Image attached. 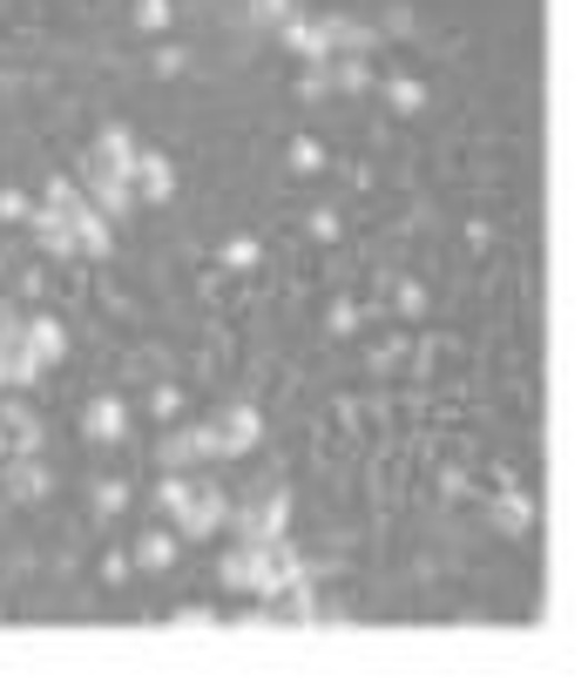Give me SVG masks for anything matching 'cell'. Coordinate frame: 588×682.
<instances>
[{"label":"cell","instance_id":"obj_36","mask_svg":"<svg viewBox=\"0 0 588 682\" xmlns=\"http://www.w3.org/2000/svg\"><path fill=\"white\" fill-rule=\"evenodd\" d=\"M0 460H8V433H0Z\"/></svg>","mask_w":588,"mask_h":682},{"label":"cell","instance_id":"obj_3","mask_svg":"<svg viewBox=\"0 0 588 682\" xmlns=\"http://www.w3.org/2000/svg\"><path fill=\"white\" fill-rule=\"evenodd\" d=\"M230 528H237V541H278V534L291 528V493H285V480H271V487H258L250 500H237V507H230Z\"/></svg>","mask_w":588,"mask_h":682},{"label":"cell","instance_id":"obj_1","mask_svg":"<svg viewBox=\"0 0 588 682\" xmlns=\"http://www.w3.org/2000/svg\"><path fill=\"white\" fill-rule=\"evenodd\" d=\"M217 574H223V588H243V594H258V602H278L285 588L305 581V561H298L291 541L278 534V541H237V548L217 561Z\"/></svg>","mask_w":588,"mask_h":682},{"label":"cell","instance_id":"obj_21","mask_svg":"<svg viewBox=\"0 0 588 682\" xmlns=\"http://www.w3.org/2000/svg\"><path fill=\"white\" fill-rule=\"evenodd\" d=\"M291 169H298V177H318V169H325V142L318 136H291Z\"/></svg>","mask_w":588,"mask_h":682},{"label":"cell","instance_id":"obj_30","mask_svg":"<svg viewBox=\"0 0 588 682\" xmlns=\"http://www.w3.org/2000/svg\"><path fill=\"white\" fill-rule=\"evenodd\" d=\"M372 28H379V34H392V41H399V34H412V14H406V8H386V14H379V21H372Z\"/></svg>","mask_w":588,"mask_h":682},{"label":"cell","instance_id":"obj_27","mask_svg":"<svg viewBox=\"0 0 588 682\" xmlns=\"http://www.w3.org/2000/svg\"><path fill=\"white\" fill-rule=\"evenodd\" d=\"M291 8H298V0H250V21H258V28H278Z\"/></svg>","mask_w":588,"mask_h":682},{"label":"cell","instance_id":"obj_16","mask_svg":"<svg viewBox=\"0 0 588 682\" xmlns=\"http://www.w3.org/2000/svg\"><path fill=\"white\" fill-rule=\"evenodd\" d=\"M177 554H183V548H177V534H170V528H156V534H142V541H136V554H129V561H136V568H149V574H162V568H177Z\"/></svg>","mask_w":588,"mask_h":682},{"label":"cell","instance_id":"obj_17","mask_svg":"<svg viewBox=\"0 0 588 682\" xmlns=\"http://www.w3.org/2000/svg\"><path fill=\"white\" fill-rule=\"evenodd\" d=\"M494 528L500 534H528L535 528V493H500L494 500Z\"/></svg>","mask_w":588,"mask_h":682},{"label":"cell","instance_id":"obj_26","mask_svg":"<svg viewBox=\"0 0 588 682\" xmlns=\"http://www.w3.org/2000/svg\"><path fill=\"white\" fill-rule=\"evenodd\" d=\"M170 629H183V635H210V629H223L210 609H183V615H170Z\"/></svg>","mask_w":588,"mask_h":682},{"label":"cell","instance_id":"obj_11","mask_svg":"<svg viewBox=\"0 0 588 682\" xmlns=\"http://www.w3.org/2000/svg\"><path fill=\"white\" fill-rule=\"evenodd\" d=\"M197 460H210V425H183V433L156 440V467H162V473H183V467H197Z\"/></svg>","mask_w":588,"mask_h":682},{"label":"cell","instance_id":"obj_10","mask_svg":"<svg viewBox=\"0 0 588 682\" xmlns=\"http://www.w3.org/2000/svg\"><path fill=\"white\" fill-rule=\"evenodd\" d=\"M298 61H331V41H325V14H305V8H291L278 28H271Z\"/></svg>","mask_w":588,"mask_h":682},{"label":"cell","instance_id":"obj_8","mask_svg":"<svg viewBox=\"0 0 588 682\" xmlns=\"http://www.w3.org/2000/svg\"><path fill=\"white\" fill-rule=\"evenodd\" d=\"M68 230H74V258H109V250H116V223L89 197L68 203Z\"/></svg>","mask_w":588,"mask_h":682},{"label":"cell","instance_id":"obj_12","mask_svg":"<svg viewBox=\"0 0 588 682\" xmlns=\"http://www.w3.org/2000/svg\"><path fill=\"white\" fill-rule=\"evenodd\" d=\"M28 230H34V243L48 250V258H74V230H68V210H54V203H34V210H28Z\"/></svg>","mask_w":588,"mask_h":682},{"label":"cell","instance_id":"obj_18","mask_svg":"<svg viewBox=\"0 0 588 682\" xmlns=\"http://www.w3.org/2000/svg\"><path fill=\"white\" fill-rule=\"evenodd\" d=\"M8 480H14V500H41L48 493V467L34 453H8Z\"/></svg>","mask_w":588,"mask_h":682},{"label":"cell","instance_id":"obj_25","mask_svg":"<svg viewBox=\"0 0 588 682\" xmlns=\"http://www.w3.org/2000/svg\"><path fill=\"white\" fill-rule=\"evenodd\" d=\"M136 28L162 34V28H170V0H136Z\"/></svg>","mask_w":588,"mask_h":682},{"label":"cell","instance_id":"obj_6","mask_svg":"<svg viewBox=\"0 0 588 682\" xmlns=\"http://www.w3.org/2000/svg\"><path fill=\"white\" fill-rule=\"evenodd\" d=\"M223 521H230V493L223 487H190L183 514H177V534L183 541H210V534H223Z\"/></svg>","mask_w":588,"mask_h":682},{"label":"cell","instance_id":"obj_33","mask_svg":"<svg viewBox=\"0 0 588 682\" xmlns=\"http://www.w3.org/2000/svg\"><path fill=\"white\" fill-rule=\"evenodd\" d=\"M149 405H156V419H177V405H183V392H177V385H156V399H149Z\"/></svg>","mask_w":588,"mask_h":682},{"label":"cell","instance_id":"obj_34","mask_svg":"<svg viewBox=\"0 0 588 682\" xmlns=\"http://www.w3.org/2000/svg\"><path fill=\"white\" fill-rule=\"evenodd\" d=\"M129 568H136V561H129L122 548H116V554H102V581H129Z\"/></svg>","mask_w":588,"mask_h":682},{"label":"cell","instance_id":"obj_35","mask_svg":"<svg viewBox=\"0 0 588 682\" xmlns=\"http://www.w3.org/2000/svg\"><path fill=\"white\" fill-rule=\"evenodd\" d=\"M399 311L419 318V311H427V291H419V284H399Z\"/></svg>","mask_w":588,"mask_h":682},{"label":"cell","instance_id":"obj_32","mask_svg":"<svg viewBox=\"0 0 588 682\" xmlns=\"http://www.w3.org/2000/svg\"><path fill=\"white\" fill-rule=\"evenodd\" d=\"M311 237L318 243H339V210H311Z\"/></svg>","mask_w":588,"mask_h":682},{"label":"cell","instance_id":"obj_9","mask_svg":"<svg viewBox=\"0 0 588 682\" xmlns=\"http://www.w3.org/2000/svg\"><path fill=\"white\" fill-rule=\"evenodd\" d=\"M136 203H170L177 197V162L162 149H136V177H129Z\"/></svg>","mask_w":588,"mask_h":682},{"label":"cell","instance_id":"obj_4","mask_svg":"<svg viewBox=\"0 0 588 682\" xmlns=\"http://www.w3.org/2000/svg\"><path fill=\"white\" fill-rule=\"evenodd\" d=\"M129 177H136V136L122 122H109L89 142V156H81V183H129Z\"/></svg>","mask_w":588,"mask_h":682},{"label":"cell","instance_id":"obj_20","mask_svg":"<svg viewBox=\"0 0 588 682\" xmlns=\"http://www.w3.org/2000/svg\"><path fill=\"white\" fill-rule=\"evenodd\" d=\"M190 487H197V480H183V473H162V487H156V507L177 521V514H183V500H190Z\"/></svg>","mask_w":588,"mask_h":682},{"label":"cell","instance_id":"obj_22","mask_svg":"<svg viewBox=\"0 0 588 682\" xmlns=\"http://www.w3.org/2000/svg\"><path fill=\"white\" fill-rule=\"evenodd\" d=\"M217 258H223V271H250L258 264V237H223Z\"/></svg>","mask_w":588,"mask_h":682},{"label":"cell","instance_id":"obj_29","mask_svg":"<svg viewBox=\"0 0 588 682\" xmlns=\"http://www.w3.org/2000/svg\"><path fill=\"white\" fill-rule=\"evenodd\" d=\"M81 197V183H68V177H48V190H41V203H54V210H68Z\"/></svg>","mask_w":588,"mask_h":682},{"label":"cell","instance_id":"obj_23","mask_svg":"<svg viewBox=\"0 0 588 682\" xmlns=\"http://www.w3.org/2000/svg\"><path fill=\"white\" fill-rule=\"evenodd\" d=\"M122 507H129V487L122 480H96V521H116Z\"/></svg>","mask_w":588,"mask_h":682},{"label":"cell","instance_id":"obj_13","mask_svg":"<svg viewBox=\"0 0 588 682\" xmlns=\"http://www.w3.org/2000/svg\"><path fill=\"white\" fill-rule=\"evenodd\" d=\"M325 41H331V54H372L386 34L372 21H352V14H325Z\"/></svg>","mask_w":588,"mask_h":682},{"label":"cell","instance_id":"obj_31","mask_svg":"<svg viewBox=\"0 0 588 682\" xmlns=\"http://www.w3.org/2000/svg\"><path fill=\"white\" fill-rule=\"evenodd\" d=\"M149 68H156L162 81H170V74H183V48H156V54H149Z\"/></svg>","mask_w":588,"mask_h":682},{"label":"cell","instance_id":"obj_19","mask_svg":"<svg viewBox=\"0 0 588 682\" xmlns=\"http://www.w3.org/2000/svg\"><path fill=\"white\" fill-rule=\"evenodd\" d=\"M0 433H8V453H34V447H41V425H34L28 405H8V412H0Z\"/></svg>","mask_w":588,"mask_h":682},{"label":"cell","instance_id":"obj_14","mask_svg":"<svg viewBox=\"0 0 588 682\" xmlns=\"http://www.w3.org/2000/svg\"><path fill=\"white\" fill-rule=\"evenodd\" d=\"M325 74H331V96H366L372 89V61L366 54H331Z\"/></svg>","mask_w":588,"mask_h":682},{"label":"cell","instance_id":"obj_2","mask_svg":"<svg viewBox=\"0 0 588 682\" xmlns=\"http://www.w3.org/2000/svg\"><path fill=\"white\" fill-rule=\"evenodd\" d=\"M68 359V331H61V318H28L21 324V352H14V365H8V385H34L48 365H61Z\"/></svg>","mask_w":588,"mask_h":682},{"label":"cell","instance_id":"obj_5","mask_svg":"<svg viewBox=\"0 0 588 682\" xmlns=\"http://www.w3.org/2000/svg\"><path fill=\"white\" fill-rule=\"evenodd\" d=\"M258 440H265V419H258V405H250V399L217 405V419H210V460H237V453H250Z\"/></svg>","mask_w":588,"mask_h":682},{"label":"cell","instance_id":"obj_24","mask_svg":"<svg viewBox=\"0 0 588 682\" xmlns=\"http://www.w3.org/2000/svg\"><path fill=\"white\" fill-rule=\"evenodd\" d=\"M325 96H331L325 61H305V74H298V102H325Z\"/></svg>","mask_w":588,"mask_h":682},{"label":"cell","instance_id":"obj_15","mask_svg":"<svg viewBox=\"0 0 588 682\" xmlns=\"http://www.w3.org/2000/svg\"><path fill=\"white\" fill-rule=\"evenodd\" d=\"M379 81V96L399 109V116H419V109H427V81H419V74H372Z\"/></svg>","mask_w":588,"mask_h":682},{"label":"cell","instance_id":"obj_7","mask_svg":"<svg viewBox=\"0 0 588 682\" xmlns=\"http://www.w3.org/2000/svg\"><path fill=\"white\" fill-rule=\"evenodd\" d=\"M81 433H89V447H122L129 440V399L122 392H96L89 405H81Z\"/></svg>","mask_w":588,"mask_h":682},{"label":"cell","instance_id":"obj_37","mask_svg":"<svg viewBox=\"0 0 588 682\" xmlns=\"http://www.w3.org/2000/svg\"><path fill=\"white\" fill-rule=\"evenodd\" d=\"M0 318H8V304H0Z\"/></svg>","mask_w":588,"mask_h":682},{"label":"cell","instance_id":"obj_28","mask_svg":"<svg viewBox=\"0 0 588 682\" xmlns=\"http://www.w3.org/2000/svg\"><path fill=\"white\" fill-rule=\"evenodd\" d=\"M28 210H34V203H28V197H21L14 183L0 190V223H28Z\"/></svg>","mask_w":588,"mask_h":682}]
</instances>
